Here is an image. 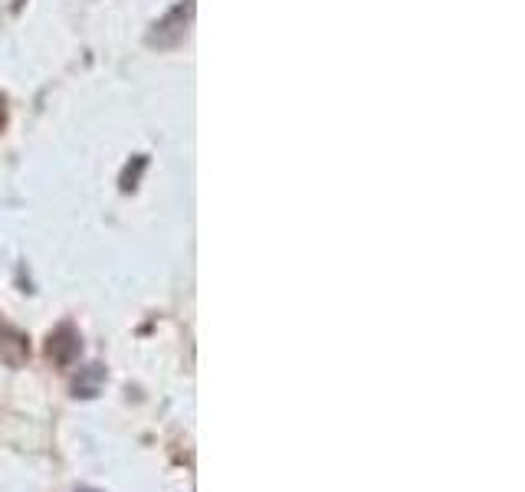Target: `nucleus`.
I'll use <instances>...</instances> for the list:
<instances>
[{"instance_id": "nucleus-1", "label": "nucleus", "mask_w": 525, "mask_h": 492, "mask_svg": "<svg viewBox=\"0 0 525 492\" xmlns=\"http://www.w3.org/2000/svg\"><path fill=\"white\" fill-rule=\"evenodd\" d=\"M99 381H102V368L99 365H89V371L76 378V394H83V397H95Z\"/></svg>"}, {"instance_id": "nucleus-2", "label": "nucleus", "mask_w": 525, "mask_h": 492, "mask_svg": "<svg viewBox=\"0 0 525 492\" xmlns=\"http://www.w3.org/2000/svg\"><path fill=\"white\" fill-rule=\"evenodd\" d=\"M66 331L69 328H63V335L60 338H53V345H50V355L56 358V361H63V365L79 351V341H66Z\"/></svg>"}, {"instance_id": "nucleus-3", "label": "nucleus", "mask_w": 525, "mask_h": 492, "mask_svg": "<svg viewBox=\"0 0 525 492\" xmlns=\"http://www.w3.org/2000/svg\"><path fill=\"white\" fill-rule=\"evenodd\" d=\"M79 492H95V489H79Z\"/></svg>"}]
</instances>
